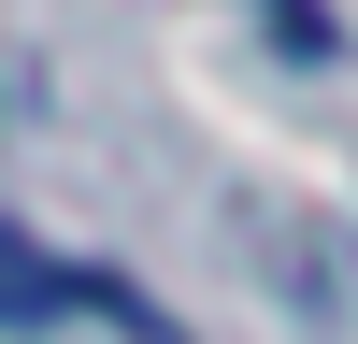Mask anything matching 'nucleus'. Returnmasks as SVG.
Instances as JSON below:
<instances>
[{"mask_svg": "<svg viewBox=\"0 0 358 344\" xmlns=\"http://www.w3.org/2000/svg\"><path fill=\"white\" fill-rule=\"evenodd\" d=\"M57 315H129V330H143V301L115 273H72V258H43L15 215H0V330H57Z\"/></svg>", "mask_w": 358, "mask_h": 344, "instance_id": "f257e3e1", "label": "nucleus"}]
</instances>
